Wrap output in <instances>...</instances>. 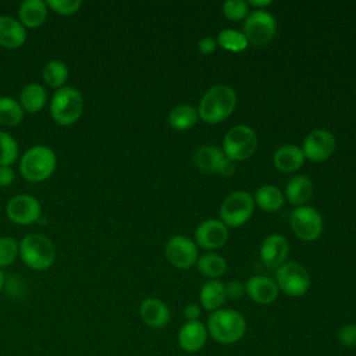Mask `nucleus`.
<instances>
[{
	"label": "nucleus",
	"instance_id": "aec40b11",
	"mask_svg": "<svg viewBox=\"0 0 356 356\" xmlns=\"http://www.w3.org/2000/svg\"><path fill=\"white\" fill-rule=\"evenodd\" d=\"M47 10L43 0H24L18 7V21L25 28H38L46 21Z\"/></svg>",
	"mask_w": 356,
	"mask_h": 356
},
{
	"label": "nucleus",
	"instance_id": "bb28decb",
	"mask_svg": "<svg viewBox=\"0 0 356 356\" xmlns=\"http://www.w3.org/2000/svg\"><path fill=\"white\" fill-rule=\"evenodd\" d=\"M199 120L197 110L189 104H179L174 107L168 114V124L177 131H186Z\"/></svg>",
	"mask_w": 356,
	"mask_h": 356
},
{
	"label": "nucleus",
	"instance_id": "4be33fe9",
	"mask_svg": "<svg viewBox=\"0 0 356 356\" xmlns=\"http://www.w3.org/2000/svg\"><path fill=\"white\" fill-rule=\"evenodd\" d=\"M199 299L200 305L209 312H216L221 309V306L227 300L225 285L218 280H209L202 285Z\"/></svg>",
	"mask_w": 356,
	"mask_h": 356
},
{
	"label": "nucleus",
	"instance_id": "423d86ee",
	"mask_svg": "<svg viewBox=\"0 0 356 356\" xmlns=\"http://www.w3.org/2000/svg\"><path fill=\"white\" fill-rule=\"evenodd\" d=\"M256 147V132L248 125L232 127L222 139V153L232 161H243L249 159Z\"/></svg>",
	"mask_w": 356,
	"mask_h": 356
},
{
	"label": "nucleus",
	"instance_id": "20e7f679",
	"mask_svg": "<svg viewBox=\"0 0 356 356\" xmlns=\"http://www.w3.org/2000/svg\"><path fill=\"white\" fill-rule=\"evenodd\" d=\"M57 167L54 150L44 145H35L21 156L19 171L31 182H42L51 177Z\"/></svg>",
	"mask_w": 356,
	"mask_h": 356
},
{
	"label": "nucleus",
	"instance_id": "7ed1b4c3",
	"mask_svg": "<svg viewBox=\"0 0 356 356\" xmlns=\"http://www.w3.org/2000/svg\"><path fill=\"white\" fill-rule=\"evenodd\" d=\"M18 257L31 270L44 271L56 261V246L44 234H26L18 242Z\"/></svg>",
	"mask_w": 356,
	"mask_h": 356
},
{
	"label": "nucleus",
	"instance_id": "b1692460",
	"mask_svg": "<svg viewBox=\"0 0 356 356\" xmlns=\"http://www.w3.org/2000/svg\"><path fill=\"white\" fill-rule=\"evenodd\" d=\"M224 159H225V154L222 153V150L211 145H204L193 153V164L202 172H206V174H213V172L217 174Z\"/></svg>",
	"mask_w": 356,
	"mask_h": 356
},
{
	"label": "nucleus",
	"instance_id": "79ce46f5",
	"mask_svg": "<svg viewBox=\"0 0 356 356\" xmlns=\"http://www.w3.org/2000/svg\"><path fill=\"white\" fill-rule=\"evenodd\" d=\"M271 4L270 0H249L248 6L254 7L256 10H264V7H268Z\"/></svg>",
	"mask_w": 356,
	"mask_h": 356
},
{
	"label": "nucleus",
	"instance_id": "f257e3e1",
	"mask_svg": "<svg viewBox=\"0 0 356 356\" xmlns=\"http://www.w3.org/2000/svg\"><path fill=\"white\" fill-rule=\"evenodd\" d=\"M236 106V95L231 86L214 85L200 99L197 114L199 117L213 125L227 120Z\"/></svg>",
	"mask_w": 356,
	"mask_h": 356
},
{
	"label": "nucleus",
	"instance_id": "9d476101",
	"mask_svg": "<svg viewBox=\"0 0 356 356\" xmlns=\"http://www.w3.org/2000/svg\"><path fill=\"white\" fill-rule=\"evenodd\" d=\"M289 224L293 234L306 242L316 241L323 231V218L320 213L307 204L299 206L291 213Z\"/></svg>",
	"mask_w": 356,
	"mask_h": 356
},
{
	"label": "nucleus",
	"instance_id": "e433bc0d",
	"mask_svg": "<svg viewBox=\"0 0 356 356\" xmlns=\"http://www.w3.org/2000/svg\"><path fill=\"white\" fill-rule=\"evenodd\" d=\"M225 293H227V298H229L232 300H238L246 293L245 284L241 281H229L225 285Z\"/></svg>",
	"mask_w": 356,
	"mask_h": 356
},
{
	"label": "nucleus",
	"instance_id": "473e14b6",
	"mask_svg": "<svg viewBox=\"0 0 356 356\" xmlns=\"http://www.w3.org/2000/svg\"><path fill=\"white\" fill-rule=\"evenodd\" d=\"M18 242L11 236H0V268L7 267L18 257Z\"/></svg>",
	"mask_w": 356,
	"mask_h": 356
},
{
	"label": "nucleus",
	"instance_id": "a878e982",
	"mask_svg": "<svg viewBox=\"0 0 356 356\" xmlns=\"http://www.w3.org/2000/svg\"><path fill=\"white\" fill-rule=\"evenodd\" d=\"M254 203L267 213L277 211L284 204V195L275 185H263L257 188L253 196Z\"/></svg>",
	"mask_w": 356,
	"mask_h": 356
},
{
	"label": "nucleus",
	"instance_id": "ddd939ff",
	"mask_svg": "<svg viewBox=\"0 0 356 356\" xmlns=\"http://www.w3.org/2000/svg\"><path fill=\"white\" fill-rule=\"evenodd\" d=\"M165 256L174 267L188 270L197 261V248L192 239L174 235L165 243Z\"/></svg>",
	"mask_w": 356,
	"mask_h": 356
},
{
	"label": "nucleus",
	"instance_id": "a211bd4d",
	"mask_svg": "<svg viewBox=\"0 0 356 356\" xmlns=\"http://www.w3.org/2000/svg\"><path fill=\"white\" fill-rule=\"evenodd\" d=\"M246 295L259 305H270L277 300L280 289L274 280L264 275H254L245 284Z\"/></svg>",
	"mask_w": 356,
	"mask_h": 356
},
{
	"label": "nucleus",
	"instance_id": "4c0bfd02",
	"mask_svg": "<svg viewBox=\"0 0 356 356\" xmlns=\"http://www.w3.org/2000/svg\"><path fill=\"white\" fill-rule=\"evenodd\" d=\"M15 179V171L11 165H0V186H8Z\"/></svg>",
	"mask_w": 356,
	"mask_h": 356
},
{
	"label": "nucleus",
	"instance_id": "a19ab883",
	"mask_svg": "<svg viewBox=\"0 0 356 356\" xmlns=\"http://www.w3.org/2000/svg\"><path fill=\"white\" fill-rule=\"evenodd\" d=\"M234 172H235V161L229 160V159L225 156V159L222 160V163H221V165H220L217 174L221 175V177H231Z\"/></svg>",
	"mask_w": 356,
	"mask_h": 356
},
{
	"label": "nucleus",
	"instance_id": "f03ea898",
	"mask_svg": "<svg viewBox=\"0 0 356 356\" xmlns=\"http://www.w3.org/2000/svg\"><path fill=\"white\" fill-rule=\"evenodd\" d=\"M206 328L216 342L221 345H232L243 338L246 332V320L234 309H218L210 313Z\"/></svg>",
	"mask_w": 356,
	"mask_h": 356
},
{
	"label": "nucleus",
	"instance_id": "c9c22d12",
	"mask_svg": "<svg viewBox=\"0 0 356 356\" xmlns=\"http://www.w3.org/2000/svg\"><path fill=\"white\" fill-rule=\"evenodd\" d=\"M338 339L343 346H356V324H345L338 331Z\"/></svg>",
	"mask_w": 356,
	"mask_h": 356
},
{
	"label": "nucleus",
	"instance_id": "5701e85b",
	"mask_svg": "<svg viewBox=\"0 0 356 356\" xmlns=\"http://www.w3.org/2000/svg\"><path fill=\"white\" fill-rule=\"evenodd\" d=\"M18 102L24 111L33 114L44 107L47 102V92L43 85L38 82H31L22 88Z\"/></svg>",
	"mask_w": 356,
	"mask_h": 356
},
{
	"label": "nucleus",
	"instance_id": "cd10ccee",
	"mask_svg": "<svg viewBox=\"0 0 356 356\" xmlns=\"http://www.w3.org/2000/svg\"><path fill=\"white\" fill-rule=\"evenodd\" d=\"M197 268L200 271L202 275L210 278V280H217L218 277H221L225 270H227V261L222 256L217 254V253H204L203 256H200L196 261Z\"/></svg>",
	"mask_w": 356,
	"mask_h": 356
},
{
	"label": "nucleus",
	"instance_id": "1a4fd4ad",
	"mask_svg": "<svg viewBox=\"0 0 356 356\" xmlns=\"http://www.w3.org/2000/svg\"><path fill=\"white\" fill-rule=\"evenodd\" d=\"M275 18L266 10H253L243 22V35L253 46L267 44L275 35Z\"/></svg>",
	"mask_w": 356,
	"mask_h": 356
},
{
	"label": "nucleus",
	"instance_id": "f8f14e48",
	"mask_svg": "<svg viewBox=\"0 0 356 356\" xmlns=\"http://www.w3.org/2000/svg\"><path fill=\"white\" fill-rule=\"evenodd\" d=\"M335 149L334 135L323 128L313 129L307 134L302 145V153L305 159L313 163H321L327 160Z\"/></svg>",
	"mask_w": 356,
	"mask_h": 356
},
{
	"label": "nucleus",
	"instance_id": "ea45409f",
	"mask_svg": "<svg viewBox=\"0 0 356 356\" xmlns=\"http://www.w3.org/2000/svg\"><path fill=\"white\" fill-rule=\"evenodd\" d=\"M200 307L196 303H189L184 307V316L188 321H196L200 317Z\"/></svg>",
	"mask_w": 356,
	"mask_h": 356
},
{
	"label": "nucleus",
	"instance_id": "dca6fc26",
	"mask_svg": "<svg viewBox=\"0 0 356 356\" xmlns=\"http://www.w3.org/2000/svg\"><path fill=\"white\" fill-rule=\"evenodd\" d=\"M207 328L206 325L200 321H186L178 331L177 341L178 345L182 350L188 353H195L199 352L207 342Z\"/></svg>",
	"mask_w": 356,
	"mask_h": 356
},
{
	"label": "nucleus",
	"instance_id": "6e6552de",
	"mask_svg": "<svg viewBox=\"0 0 356 356\" xmlns=\"http://www.w3.org/2000/svg\"><path fill=\"white\" fill-rule=\"evenodd\" d=\"M254 200L250 193L245 191H236L225 197L220 209L221 222L228 228H236L243 225L253 214Z\"/></svg>",
	"mask_w": 356,
	"mask_h": 356
},
{
	"label": "nucleus",
	"instance_id": "7c9ffc66",
	"mask_svg": "<svg viewBox=\"0 0 356 356\" xmlns=\"http://www.w3.org/2000/svg\"><path fill=\"white\" fill-rule=\"evenodd\" d=\"M216 42L220 47H222L224 50L232 51V53L243 51L249 46V42L245 38V35L242 32L236 31V29H232V28L222 29L218 33Z\"/></svg>",
	"mask_w": 356,
	"mask_h": 356
},
{
	"label": "nucleus",
	"instance_id": "72a5a7b5",
	"mask_svg": "<svg viewBox=\"0 0 356 356\" xmlns=\"http://www.w3.org/2000/svg\"><path fill=\"white\" fill-rule=\"evenodd\" d=\"M222 14L231 21H241L249 15V6L243 0H227L222 4Z\"/></svg>",
	"mask_w": 356,
	"mask_h": 356
},
{
	"label": "nucleus",
	"instance_id": "2f4dec72",
	"mask_svg": "<svg viewBox=\"0 0 356 356\" xmlns=\"http://www.w3.org/2000/svg\"><path fill=\"white\" fill-rule=\"evenodd\" d=\"M19 154L17 140L6 131H0V165H11Z\"/></svg>",
	"mask_w": 356,
	"mask_h": 356
},
{
	"label": "nucleus",
	"instance_id": "f704fd0d",
	"mask_svg": "<svg viewBox=\"0 0 356 356\" xmlns=\"http://www.w3.org/2000/svg\"><path fill=\"white\" fill-rule=\"evenodd\" d=\"M46 4L60 15H72L82 7L81 0H47Z\"/></svg>",
	"mask_w": 356,
	"mask_h": 356
},
{
	"label": "nucleus",
	"instance_id": "39448f33",
	"mask_svg": "<svg viewBox=\"0 0 356 356\" xmlns=\"http://www.w3.org/2000/svg\"><path fill=\"white\" fill-rule=\"evenodd\" d=\"M83 111L82 93L74 86L56 89L50 99V115L60 125L75 124Z\"/></svg>",
	"mask_w": 356,
	"mask_h": 356
},
{
	"label": "nucleus",
	"instance_id": "6ab92c4d",
	"mask_svg": "<svg viewBox=\"0 0 356 356\" xmlns=\"http://www.w3.org/2000/svg\"><path fill=\"white\" fill-rule=\"evenodd\" d=\"M25 40V26L14 17L0 15V46L6 49H18Z\"/></svg>",
	"mask_w": 356,
	"mask_h": 356
},
{
	"label": "nucleus",
	"instance_id": "58836bf2",
	"mask_svg": "<svg viewBox=\"0 0 356 356\" xmlns=\"http://www.w3.org/2000/svg\"><path fill=\"white\" fill-rule=\"evenodd\" d=\"M216 47H217V42H216V39H213V38H203V39H200L199 43H197L199 51H200L202 54H204V56L211 54V53L216 50Z\"/></svg>",
	"mask_w": 356,
	"mask_h": 356
},
{
	"label": "nucleus",
	"instance_id": "393cba45",
	"mask_svg": "<svg viewBox=\"0 0 356 356\" xmlns=\"http://www.w3.org/2000/svg\"><path fill=\"white\" fill-rule=\"evenodd\" d=\"M313 192V184L306 175H296L289 179L285 188V196L295 206H305Z\"/></svg>",
	"mask_w": 356,
	"mask_h": 356
},
{
	"label": "nucleus",
	"instance_id": "4468645a",
	"mask_svg": "<svg viewBox=\"0 0 356 356\" xmlns=\"http://www.w3.org/2000/svg\"><path fill=\"white\" fill-rule=\"evenodd\" d=\"M228 241V228L220 220H206L195 231V242L203 249L214 250Z\"/></svg>",
	"mask_w": 356,
	"mask_h": 356
},
{
	"label": "nucleus",
	"instance_id": "c756f323",
	"mask_svg": "<svg viewBox=\"0 0 356 356\" xmlns=\"http://www.w3.org/2000/svg\"><path fill=\"white\" fill-rule=\"evenodd\" d=\"M24 118V110L18 100L10 96H0V125L15 127Z\"/></svg>",
	"mask_w": 356,
	"mask_h": 356
},
{
	"label": "nucleus",
	"instance_id": "2eb2a0df",
	"mask_svg": "<svg viewBox=\"0 0 356 356\" xmlns=\"http://www.w3.org/2000/svg\"><path fill=\"white\" fill-rule=\"evenodd\" d=\"M289 253V243L285 236L280 234L268 235L260 246V259L268 268H278Z\"/></svg>",
	"mask_w": 356,
	"mask_h": 356
},
{
	"label": "nucleus",
	"instance_id": "9b49d317",
	"mask_svg": "<svg viewBox=\"0 0 356 356\" xmlns=\"http://www.w3.org/2000/svg\"><path fill=\"white\" fill-rule=\"evenodd\" d=\"M6 214L10 221L18 225H29L40 220L42 206L40 202L28 193L13 196L6 204Z\"/></svg>",
	"mask_w": 356,
	"mask_h": 356
},
{
	"label": "nucleus",
	"instance_id": "c85d7f7f",
	"mask_svg": "<svg viewBox=\"0 0 356 356\" xmlns=\"http://www.w3.org/2000/svg\"><path fill=\"white\" fill-rule=\"evenodd\" d=\"M42 78L50 88L60 89L68 78V67L61 60H50L42 70Z\"/></svg>",
	"mask_w": 356,
	"mask_h": 356
},
{
	"label": "nucleus",
	"instance_id": "412c9836",
	"mask_svg": "<svg viewBox=\"0 0 356 356\" xmlns=\"http://www.w3.org/2000/svg\"><path fill=\"white\" fill-rule=\"evenodd\" d=\"M274 165L281 172H293L299 170L305 161L302 149L295 145H282L280 146L273 156Z\"/></svg>",
	"mask_w": 356,
	"mask_h": 356
},
{
	"label": "nucleus",
	"instance_id": "f3484780",
	"mask_svg": "<svg viewBox=\"0 0 356 356\" xmlns=\"http://www.w3.org/2000/svg\"><path fill=\"white\" fill-rule=\"evenodd\" d=\"M139 316L147 327L160 330L168 324L171 314L168 306L161 299L146 298L139 306Z\"/></svg>",
	"mask_w": 356,
	"mask_h": 356
},
{
	"label": "nucleus",
	"instance_id": "37998d69",
	"mask_svg": "<svg viewBox=\"0 0 356 356\" xmlns=\"http://www.w3.org/2000/svg\"><path fill=\"white\" fill-rule=\"evenodd\" d=\"M4 284H6V274L0 268V292L4 289Z\"/></svg>",
	"mask_w": 356,
	"mask_h": 356
},
{
	"label": "nucleus",
	"instance_id": "0eeeda50",
	"mask_svg": "<svg viewBox=\"0 0 356 356\" xmlns=\"http://www.w3.org/2000/svg\"><path fill=\"white\" fill-rule=\"evenodd\" d=\"M275 284L285 295L299 298L309 291L310 275L303 264L298 261H285L275 268Z\"/></svg>",
	"mask_w": 356,
	"mask_h": 356
}]
</instances>
